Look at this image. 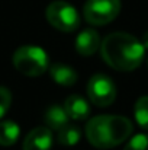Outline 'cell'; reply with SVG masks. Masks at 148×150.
<instances>
[{
    "mask_svg": "<svg viewBox=\"0 0 148 150\" xmlns=\"http://www.w3.org/2000/svg\"><path fill=\"white\" fill-rule=\"evenodd\" d=\"M100 54L109 67L118 71H132L141 66L145 47L128 32H113L103 38Z\"/></svg>",
    "mask_w": 148,
    "mask_h": 150,
    "instance_id": "6da1fadb",
    "label": "cell"
},
{
    "mask_svg": "<svg viewBox=\"0 0 148 150\" xmlns=\"http://www.w3.org/2000/svg\"><path fill=\"white\" fill-rule=\"evenodd\" d=\"M134 131L131 120L122 115H97L86 124L87 142L97 149H112L126 142Z\"/></svg>",
    "mask_w": 148,
    "mask_h": 150,
    "instance_id": "7a4b0ae2",
    "label": "cell"
},
{
    "mask_svg": "<svg viewBox=\"0 0 148 150\" xmlns=\"http://www.w3.org/2000/svg\"><path fill=\"white\" fill-rule=\"evenodd\" d=\"M15 69L28 77H38L44 74L49 67L48 55L41 47L36 45H22L13 54Z\"/></svg>",
    "mask_w": 148,
    "mask_h": 150,
    "instance_id": "3957f363",
    "label": "cell"
},
{
    "mask_svg": "<svg viewBox=\"0 0 148 150\" xmlns=\"http://www.w3.org/2000/svg\"><path fill=\"white\" fill-rule=\"evenodd\" d=\"M47 21L51 26L61 32H74L80 26V15L76 7L64 0L49 3L45 10Z\"/></svg>",
    "mask_w": 148,
    "mask_h": 150,
    "instance_id": "277c9868",
    "label": "cell"
},
{
    "mask_svg": "<svg viewBox=\"0 0 148 150\" xmlns=\"http://www.w3.org/2000/svg\"><path fill=\"white\" fill-rule=\"evenodd\" d=\"M121 12V0H87L83 7L84 19L95 26L110 23Z\"/></svg>",
    "mask_w": 148,
    "mask_h": 150,
    "instance_id": "5b68a950",
    "label": "cell"
},
{
    "mask_svg": "<svg viewBox=\"0 0 148 150\" xmlns=\"http://www.w3.org/2000/svg\"><path fill=\"white\" fill-rule=\"evenodd\" d=\"M87 95L96 106H109L116 99V86L106 74H95L87 82Z\"/></svg>",
    "mask_w": 148,
    "mask_h": 150,
    "instance_id": "8992f818",
    "label": "cell"
},
{
    "mask_svg": "<svg viewBox=\"0 0 148 150\" xmlns=\"http://www.w3.org/2000/svg\"><path fill=\"white\" fill-rule=\"evenodd\" d=\"M54 142L52 130L48 127H36L28 133L23 140V150H49Z\"/></svg>",
    "mask_w": 148,
    "mask_h": 150,
    "instance_id": "52a82bcc",
    "label": "cell"
},
{
    "mask_svg": "<svg viewBox=\"0 0 148 150\" xmlns=\"http://www.w3.org/2000/svg\"><path fill=\"white\" fill-rule=\"evenodd\" d=\"M102 40L96 29H84L76 37V51L83 57H90L100 50Z\"/></svg>",
    "mask_w": 148,
    "mask_h": 150,
    "instance_id": "ba28073f",
    "label": "cell"
},
{
    "mask_svg": "<svg viewBox=\"0 0 148 150\" xmlns=\"http://www.w3.org/2000/svg\"><path fill=\"white\" fill-rule=\"evenodd\" d=\"M64 109L68 118L74 121H83L90 115V105L89 102L80 95H70L64 102Z\"/></svg>",
    "mask_w": 148,
    "mask_h": 150,
    "instance_id": "9c48e42d",
    "label": "cell"
},
{
    "mask_svg": "<svg viewBox=\"0 0 148 150\" xmlns=\"http://www.w3.org/2000/svg\"><path fill=\"white\" fill-rule=\"evenodd\" d=\"M49 76L55 83H58L61 86H73V85H76V82L79 79L77 71L71 66L64 64V63L51 64L49 66Z\"/></svg>",
    "mask_w": 148,
    "mask_h": 150,
    "instance_id": "30bf717a",
    "label": "cell"
},
{
    "mask_svg": "<svg viewBox=\"0 0 148 150\" xmlns=\"http://www.w3.org/2000/svg\"><path fill=\"white\" fill-rule=\"evenodd\" d=\"M45 124L52 131H58L64 125H67L68 124V115H67L64 106H58V105L49 106L48 111L45 112Z\"/></svg>",
    "mask_w": 148,
    "mask_h": 150,
    "instance_id": "8fae6325",
    "label": "cell"
},
{
    "mask_svg": "<svg viewBox=\"0 0 148 150\" xmlns=\"http://www.w3.org/2000/svg\"><path fill=\"white\" fill-rule=\"evenodd\" d=\"M20 136V128L15 121H1L0 122V146L9 147L13 146Z\"/></svg>",
    "mask_w": 148,
    "mask_h": 150,
    "instance_id": "7c38bea8",
    "label": "cell"
},
{
    "mask_svg": "<svg viewBox=\"0 0 148 150\" xmlns=\"http://www.w3.org/2000/svg\"><path fill=\"white\" fill-rule=\"evenodd\" d=\"M81 139V131L74 124H67L61 130H58L57 142L61 146H76Z\"/></svg>",
    "mask_w": 148,
    "mask_h": 150,
    "instance_id": "4fadbf2b",
    "label": "cell"
},
{
    "mask_svg": "<svg viewBox=\"0 0 148 150\" xmlns=\"http://www.w3.org/2000/svg\"><path fill=\"white\" fill-rule=\"evenodd\" d=\"M134 117L142 130H148V96H141L135 102Z\"/></svg>",
    "mask_w": 148,
    "mask_h": 150,
    "instance_id": "5bb4252c",
    "label": "cell"
},
{
    "mask_svg": "<svg viewBox=\"0 0 148 150\" xmlns=\"http://www.w3.org/2000/svg\"><path fill=\"white\" fill-rule=\"evenodd\" d=\"M123 150H148V134H137L131 137Z\"/></svg>",
    "mask_w": 148,
    "mask_h": 150,
    "instance_id": "9a60e30c",
    "label": "cell"
},
{
    "mask_svg": "<svg viewBox=\"0 0 148 150\" xmlns=\"http://www.w3.org/2000/svg\"><path fill=\"white\" fill-rule=\"evenodd\" d=\"M12 103V93L7 88L0 86V118L4 117V114L9 111Z\"/></svg>",
    "mask_w": 148,
    "mask_h": 150,
    "instance_id": "2e32d148",
    "label": "cell"
},
{
    "mask_svg": "<svg viewBox=\"0 0 148 150\" xmlns=\"http://www.w3.org/2000/svg\"><path fill=\"white\" fill-rule=\"evenodd\" d=\"M141 42H142V45L145 47V50H148V31L142 35V40H141Z\"/></svg>",
    "mask_w": 148,
    "mask_h": 150,
    "instance_id": "e0dca14e",
    "label": "cell"
},
{
    "mask_svg": "<svg viewBox=\"0 0 148 150\" xmlns=\"http://www.w3.org/2000/svg\"><path fill=\"white\" fill-rule=\"evenodd\" d=\"M147 64H148V60H147Z\"/></svg>",
    "mask_w": 148,
    "mask_h": 150,
    "instance_id": "ac0fdd59",
    "label": "cell"
}]
</instances>
